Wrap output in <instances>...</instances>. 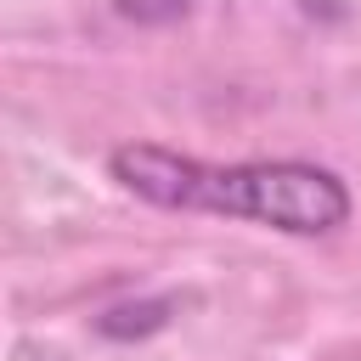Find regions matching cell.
<instances>
[{
    "label": "cell",
    "instance_id": "cell-1",
    "mask_svg": "<svg viewBox=\"0 0 361 361\" xmlns=\"http://www.w3.org/2000/svg\"><path fill=\"white\" fill-rule=\"evenodd\" d=\"M113 180L152 209H192L254 220L282 237H327L350 220V186L299 158H248V164H203L192 152L158 141H124L107 158Z\"/></svg>",
    "mask_w": 361,
    "mask_h": 361
}]
</instances>
